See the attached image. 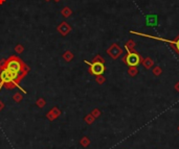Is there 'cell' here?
<instances>
[{
    "label": "cell",
    "instance_id": "cell-7",
    "mask_svg": "<svg viewBox=\"0 0 179 149\" xmlns=\"http://www.w3.org/2000/svg\"><path fill=\"white\" fill-rule=\"evenodd\" d=\"M142 66H144V67L146 68L147 70L151 69V68L153 67V65H154V63H153L152 58H151V57L142 58Z\"/></svg>",
    "mask_w": 179,
    "mask_h": 149
},
{
    "label": "cell",
    "instance_id": "cell-14",
    "mask_svg": "<svg viewBox=\"0 0 179 149\" xmlns=\"http://www.w3.org/2000/svg\"><path fill=\"white\" fill-rule=\"evenodd\" d=\"M153 74L155 76H159L160 74H161V68H160L159 66H156V67L153 69Z\"/></svg>",
    "mask_w": 179,
    "mask_h": 149
},
{
    "label": "cell",
    "instance_id": "cell-24",
    "mask_svg": "<svg viewBox=\"0 0 179 149\" xmlns=\"http://www.w3.org/2000/svg\"><path fill=\"white\" fill-rule=\"evenodd\" d=\"M55 1H56V2H58V1H60V0H55Z\"/></svg>",
    "mask_w": 179,
    "mask_h": 149
},
{
    "label": "cell",
    "instance_id": "cell-9",
    "mask_svg": "<svg viewBox=\"0 0 179 149\" xmlns=\"http://www.w3.org/2000/svg\"><path fill=\"white\" fill-rule=\"evenodd\" d=\"M134 47H135V42H134L133 40H129V41L125 44V48H126V50L128 52L134 51Z\"/></svg>",
    "mask_w": 179,
    "mask_h": 149
},
{
    "label": "cell",
    "instance_id": "cell-10",
    "mask_svg": "<svg viewBox=\"0 0 179 149\" xmlns=\"http://www.w3.org/2000/svg\"><path fill=\"white\" fill-rule=\"evenodd\" d=\"M128 74H129L130 76H132V77H134V76H136L138 74V70L136 67H130V69L128 70Z\"/></svg>",
    "mask_w": 179,
    "mask_h": 149
},
{
    "label": "cell",
    "instance_id": "cell-20",
    "mask_svg": "<svg viewBox=\"0 0 179 149\" xmlns=\"http://www.w3.org/2000/svg\"><path fill=\"white\" fill-rule=\"evenodd\" d=\"M100 110H94L93 112H92V116L94 117V118H98V116H100Z\"/></svg>",
    "mask_w": 179,
    "mask_h": 149
},
{
    "label": "cell",
    "instance_id": "cell-13",
    "mask_svg": "<svg viewBox=\"0 0 179 149\" xmlns=\"http://www.w3.org/2000/svg\"><path fill=\"white\" fill-rule=\"evenodd\" d=\"M71 14H72V12L69 7H64L63 11H62V15H63L64 17H69Z\"/></svg>",
    "mask_w": 179,
    "mask_h": 149
},
{
    "label": "cell",
    "instance_id": "cell-23",
    "mask_svg": "<svg viewBox=\"0 0 179 149\" xmlns=\"http://www.w3.org/2000/svg\"><path fill=\"white\" fill-rule=\"evenodd\" d=\"M175 90H176L177 92H179V82H177V84H175Z\"/></svg>",
    "mask_w": 179,
    "mask_h": 149
},
{
    "label": "cell",
    "instance_id": "cell-25",
    "mask_svg": "<svg viewBox=\"0 0 179 149\" xmlns=\"http://www.w3.org/2000/svg\"><path fill=\"white\" fill-rule=\"evenodd\" d=\"M45 1H49V0H45Z\"/></svg>",
    "mask_w": 179,
    "mask_h": 149
},
{
    "label": "cell",
    "instance_id": "cell-26",
    "mask_svg": "<svg viewBox=\"0 0 179 149\" xmlns=\"http://www.w3.org/2000/svg\"><path fill=\"white\" fill-rule=\"evenodd\" d=\"M178 130H179V127H178Z\"/></svg>",
    "mask_w": 179,
    "mask_h": 149
},
{
    "label": "cell",
    "instance_id": "cell-18",
    "mask_svg": "<svg viewBox=\"0 0 179 149\" xmlns=\"http://www.w3.org/2000/svg\"><path fill=\"white\" fill-rule=\"evenodd\" d=\"M15 50H16V52H17V53H22V52H23V46L22 45H17L15 47Z\"/></svg>",
    "mask_w": 179,
    "mask_h": 149
},
{
    "label": "cell",
    "instance_id": "cell-11",
    "mask_svg": "<svg viewBox=\"0 0 179 149\" xmlns=\"http://www.w3.org/2000/svg\"><path fill=\"white\" fill-rule=\"evenodd\" d=\"M63 57H64V60H65L66 62H70L72 58H73V54H72L70 51H66L65 53L63 54Z\"/></svg>",
    "mask_w": 179,
    "mask_h": 149
},
{
    "label": "cell",
    "instance_id": "cell-5",
    "mask_svg": "<svg viewBox=\"0 0 179 149\" xmlns=\"http://www.w3.org/2000/svg\"><path fill=\"white\" fill-rule=\"evenodd\" d=\"M146 25L149 27L158 26V16L156 14H149L146 15Z\"/></svg>",
    "mask_w": 179,
    "mask_h": 149
},
{
    "label": "cell",
    "instance_id": "cell-2",
    "mask_svg": "<svg viewBox=\"0 0 179 149\" xmlns=\"http://www.w3.org/2000/svg\"><path fill=\"white\" fill-rule=\"evenodd\" d=\"M123 62L129 67H137L139 64H142V56L136 51L128 52L127 55H125L123 58Z\"/></svg>",
    "mask_w": 179,
    "mask_h": 149
},
{
    "label": "cell",
    "instance_id": "cell-15",
    "mask_svg": "<svg viewBox=\"0 0 179 149\" xmlns=\"http://www.w3.org/2000/svg\"><path fill=\"white\" fill-rule=\"evenodd\" d=\"M96 81H98V84H103L104 82L106 81V79H105V77H104L103 75H98V76H96Z\"/></svg>",
    "mask_w": 179,
    "mask_h": 149
},
{
    "label": "cell",
    "instance_id": "cell-17",
    "mask_svg": "<svg viewBox=\"0 0 179 149\" xmlns=\"http://www.w3.org/2000/svg\"><path fill=\"white\" fill-rule=\"evenodd\" d=\"M81 144L83 145V146H88L89 145V139H87V138H83L81 140Z\"/></svg>",
    "mask_w": 179,
    "mask_h": 149
},
{
    "label": "cell",
    "instance_id": "cell-21",
    "mask_svg": "<svg viewBox=\"0 0 179 149\" xmlns=\"http://www.w3.org/2000/svg\"><path fill=\"white\" fill-rule=\"evenodd\" d=\"M38 105H39V106H44V105H45V101H44V99H39V101H38Z\"/></svg>",
    "mask_w": 179,
    "mask_h": 149
},
{
    "label": "cell",
    "instance_id": "cell-12",
    "mask_svg": "<svg viewBox=\"0 0 179 149\" xmlns=\"http://www.w3.org/2000/svg\"><path fill=\"white\" fill-rule=\"evenodd\" d=\"M174 40H175V44L172 46V47H173V49H174L175 51H176L177 53L179 54V35L177 36V37L175 38Z\"/></svg>",
    "mask_w": 179,
    "mask_h": 149
},
{
    "label": "cell",
    "instance_id": "cell-19",
    "mask_svg": "<svg viewBox=\"0 0 179 149\" xmlns=\"http://www.w3.org/2000/svg\"><path fill=\"white\" fill-rule=\"evenodd\" d=\"M93 119H94V117L92 116V115H89V116L86 117V121H87L88 123H91V122L93 121Z\"/></svg>",
    "mask_w": 179,
    "mask_h": 149
},
{
    "label": "cell",
    "instance_id": "cell-1",
    "mask_svg": "<svg viewBox=\"0 0 179 149\" xmlns=\"http://www.w3.org/2000/svg\"><path fill=\"white\" fill-rule=\"evenodd\" d=\"M24 67H26V66L22 63V61L19 57H17V56H11V57L5 62L4 66H3L2 68L9 70L12 73L18 74V75H21V77H23V76L25 75L23 72Z\"/></svg>",
    "mask_w": 179,
    "mask_h": 149
},
{
    "label": "cell",
    "instance_id": "cell-8",
    "mask_svg": "<svg viewBox=\"0 0 179 149\" xmlns=\"http://www.w3.org/2000/svg\"><path fill=\"white\" fill-rule=\"evenodd\" d=\"M60 114H61V112L59 110V108H54L53 110L47 114V117H48V119H50V120H54V119H56L57 117H59Z\"/></svg>",
    "mask_w": 179,
    "mask_h": 149
},
{
    "label": "cell",
    "instance_id": "cell-16",
    "mask_svg": "<svg viewBox=\"0 0 179 149\" xmlns=\"http://www.w3.org/2000/svg\"><path fill=\"white\" fill-rule=\"evenodd\" d=\"M22 95H20L19 93H16L15 95L13 96V99H14V101H16V102H20L22 100Z\"/></svg>",
    "mask_w": 179,
    "mask_h": 149
},
{
    "label": "cell",
    "instance_id": "cell-6",
    "mask_svg": "<svg viewBox=\"0 0 179 149\" xmlns=\"http://www.w3.org/2000/svg\"><path fill=\"white\" fill-rule=\"evenodd\" d=\"M58 31L61 33L62 36H66L71 31V26L66 22H62L59 26H58Z\"/></svg>",
    "mask_w": 179,
    "mask_h": 149
},
{
    "label": "cell",
    "instance_id": "cell-4",
    "mask_svg": "<svg viewBox=\"0 0 179 149\" xmlns=\"http://www.w3.org/2000/svg\"><path fill=\"white\" fill-rule=\"evenodd\" d=\"M107 53L109 54L113 60H116V58L120 57V56L122 55L123 50H122V48L117 45V44H112V45L108 48Z\"/></svg>",
    "mask_w": 179,
    "mask_h": 149
},
{
    "label": "cell",
    "instance_id": "cell-22",
    "mask_svg": "<svg viewBox=\"0 0 179 149\" xmlns=\"http://www.w3.org/2000/svg\"><path fill=\"white\" fill-rule=\"evenodd\" d=\"M3 108H4V103L2 101H0V110H2Z\"/></svg>",
    "mask_w": 179,
    "mask_h": 149
},
{
    "label": "cell",
    "instance_id": "cell-3",
    "mask_svg": "<svg viewBox=\"0 0 179 149\" xmlns=\"http://www.w3.org/2000/svg\"><path fill=\"white\" fill-rule=\"evenodd\" d=\"M85 63L89 66V72L92 75H103L104 72H105V65H104L103 62L94 61L93 63H89V62L85 61Z\"/></svg>",
    "mask_w": 179,
    "mask_h": 149
}]
</instances>
